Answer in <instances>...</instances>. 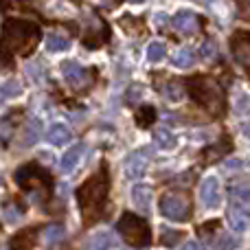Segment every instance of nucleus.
I'll return each mask as SVG.
<instances>
[{
    "instance_id": "nucleus-25",
    "label": "nucleus",
    "mask_w": 250,
    "mask_h": 250,
    "mask_svg": "<svg viewBox=\"0 0 250 250\" xmlns=\"http://www.w3.org/2000/svg\"><path fill=\"white\" fill-rule=\"evenodd\" d=\"M165 44L163 42H151L149 44V48H147V60L149 62H160L165 57Z\"/></svg>"
},
{
    "instance_id": "nucleus-21",
    "label": "nucleus",
    "mask_w": 250,
    "mask_h": 250,
    "mask_svg": "<svg viewBox=\"0 0 250 250\" xmlns=\"http://www.w3.org/2000/svg\"><path fill=\"white\" fill-rule=\"evenodd\" d=\"M20 92H22L20 82H16V79H11V82H4L2 86H0V105H2L7 99H11V97H18Z\"/></svg>"
},
{
    "instance_id": "nucleus-33",
    "label": "nucleus",
    "mask_w": 250,
    "mask_h": 250,
    "mask_svg": "<svg viewBox=\"0 0 250 250\" xmlns=\"http://www.w3.org/2000/svg\"><path fill=\"white\" fill-rule=\"evenodd\" d=\"M73 2H82V0H73Z\"/></svg>"
},
{
    "instance_id": "nucleus-10",
    "label": "nucleus",
    "mask_w": 250,
    "mask_h": 250,
    "mask_svg": "<svg viewBox=\"0 0 250 250\" xmlns=\"http://www.w3.org/2000/svg\"><path fill=\"white\" fill-rule=\"evenodd\" d=\"M200 24L202 22H200V18L193 11H178L176 18H173V26L185 35H193L200 29Z\"/></svg>"
},
{
    "instance_id": "nucleus-16",
    "label": "nucleus",
    "mask_w": 250,
    "mask_h": 250,
    "mask_svg": "<svg viewBox=\"0 0 250 250\" xmlns=\"http://www.w3.org/2000/svg\"><path fill=\"white\" fill-rule=\"evenodd\" d=\"M64 237H66V229L62 224H48L46 229L42 230V239L46 246H55V244H60Z\"/></svg>"
},
{
    "instance_id": "nucleus-32",
    "label": "nucleus",
    "mask_w": 250,
    "mask_h": 250,
    "mask_svg": "<svg viewBox=\"0 0 250 250\" xmlns=\"http://www.w3.org/2000/svg\"><path fill=\"white\" fill-rule=\"evenodd\" d=\"M0 185H2V173H0Z\"/></svg>"
},
{
    "instance_id": "nucleus-12",
    "label": "nucleus",
    "mask_w": 250,
    "mask_h": 250,
    "mask_svg": "<svg viewBox=\"0 0 250 250\" xmlns=\"http://www.w3.org/2000/svg\"><path fill=\"white\" fill-rule=\"evenodd\" d=\"M230 207L250 215V185L246 187H233L230 189Z\"/></svg>"
},
{
    "instance_id": "nucleus-18",
    "label": "nucleus",
    "mask_w": 250,
    "mask_h": 250,
    "mask_svg": "<svg viewBox=\"0 0 250 250\" xmlns=\"http://www.w3.org/2000/svg\"><path fill=\"white\" fill-rule=\"evenodd\" d=\"M35 233H38V230L31 229V230H24V233L16 235V237H13V242H11V248L13 250H29L31 246H33Z\"/></svg>"
},
{
    "instance_id": "nucleus-23",
    "label": "nucleus",
    "mask_w": 250,
    "mask_h": 250,
    "mask_svg": "<svg viewBox=\"0 0 250 250\" xmlns=\"http://www.w3.org/2000/svg\"><path fill=\"white\" fill-rule=\"evenodd\" d=\"M154 138H156V143H158V147H163V149H171V147H176V136H173L169 129H165V127L156 129Z\"/></svg>"
},
{
    "instance_id": "nucleus-15",
    "label": "nucleus",
    "mask_w": 250,
    "mask_h": 250,
    "mask_svg": "<svg viewBox=\"0 0 250 250\" xmlns=\"http://www.w3.org/2000/svg\"><path fill=\"white\" fill-rule=\"evenodd\" d=\"M82 156H83V145H82V143H77V145L70 147V149L62 156V171L70 173L75 167H77L79 160H82Z\"/></svg>"
},
{
    "instance_id": "nucleus-31",
    "label": "nucleus",
    "mask_w": 250,
    "mask_h": 250,
    "mask_svg": "<svg viewBox=\"0 0 250 250\" xmlns=\"http://www.w3.org/2000/svg\"><path fill=\"white\" fill-rule=\"evenodd\" d=\"M129 2H136L138 4V2H143V0H129Z\"/></svg>"
},
{
    "instance_id": "nucleus-22",
    "label": "nucleus",
    "mask_w": 250,
    "mask_h": 250,
    "mask_svg": "<svg viewBox=\"0 0 250 250\" xmlns=\"http://www.w3.org/2000/svg\"><path fill=\"white\" fill-rule=\"evenodd\" d=\"M46 46H48V51H68L70 48V40L68 38H64V35H57V33H51L46 38Z\"/></svg>"
},
{
    "instance_id": "nucleus-7",
    "label": "nucleus",
    "mask_w": 250,
    "mask_h": 250,
    "mask_svg": "<svg viewBox=\"0 0 250 250\" xmlns=\"http://www.w3.org/2000/svg\"><path fill=\"white\" fill-rule=\"evenodd\" d=\"M62 73H64V79L68 82V86L73 88L75 92L88 90V88L92 86V82H95V73L83 68L82 64H77V62H73V60L62 64Z\"/></svg>"
},
{
    "instance_id": "nucleus-24",
    "label": "nucleus",
    "mask_w": 250,
    "mask_h": 250,
    "mask_svg": "<svg viewBox=\"0 0 250 250\" xmlns=\"http://www.w3.org/2000/svg\"><path fill=\"white\" fill-rule=\"evenodd\" d=\"M112 246V242H110V235L108 233H99L95 235V237L90 239V244H88V250H110Z\"/></svg>"
},
{
    "instance_id": "nucleus-28",
    "label": "nucleus",
    "mask_w": 250,
    "mask_h": 250,
    "mask_svg": "<svg viewBox=\"0 0 250 250\" xmlns=\"http://www.w3.org/2000/svg\"><path fill=\"white\" fill-rule=\"evenodd\" d=\"M38 134H40V123L38 121H31V127L26 129V138H24L26 145H33V143L38 141Z\"/></svg>"
},
{
    "instance_id": "nucleus-6",
    "label": "nucleus",
    "mask_w": 250,
    "mask_h": 250,
    "mask_svg": "<svg viewBox=\"0 0 250 250\" xmlns=\"http://www.w3.org/2000/svg\"><path fill=\"white\" fill-rule=\"evenodd\" d=\"M160 213L167 220L173 222H185L191 215V200L182 191H167L160 198Z\"/></svg>"
},
{
    "instance_id": "nucleus-19",
    "label": "nucleus",
    "mask_w": 250,
    "mask_h": 250,
    "mask_svg": "<svg viewBox=\"0 0 250 250\" xmlns=\"http://www.w3.org/2000/svg\"><path fill=\"white\" fill-rule=\"evenodd\" d=\"M171 62H173V66H178V68H189V66L195 64V55L191 48H180V51L171 57Z\"/></svg>"
},
{
    "instance_id": "nucleus-14",
    "label": "nucleus",
    "mask_w": 250,
    "mask_h": 250,
    "mask_svg": "<svg viewBox=\"0 0 250 250\" xmlns=\"http://www.w3.org/2000/svg\"><path fill=\"white\" fill-rule=\"evenodd\" d=\"M226 217H229L230 229L237 230V233H244V230L250 226V215L248 213H244V211H239V208H235V207H229Z\"/></svg>"
},
{
    "instance_id": "nucleus-11",
    "label": "nucleus",
    "mask_w": 250,
    "mask_h": 250,
    "mask_svg": "<svg viewBox=\"0 0 250 250\" xmlns=\"http://www.w3.org/2000/svg\"><path fill=\"white\" fill-rule=\"evenodd\" d=\"M132 202L141 213H149L151 211V187L136 185L132 189Z\"/></svg>"
},
{
    "instance_id": "nucleus-20",
    "label": "nucleus",
    "mask_w": 250,
    "mask_h": 250,
    "mask_svg": "<svg viewBox=\"0 0 250 250\" xmlns=\"http://www.w3.org/2000/svg\"><path fill=\"white\" fill-rule=\"evenodd\" d=\"M154 121H156L154 105H143V108H138V112H136V125L138 127H149Z\"/></svg>"
},
{
    "instance_id": "nucleus-4",
    "label": "nucleus",
    "mask_w": 250,
    "mask_h": 250,
    "mask_svg": "<svg viewBox=\"0 0 250 250\" xmlns=\"http://www.w3.org/2000/svg\"><path fill=\"white\" fill-rule=\"evenodd\" d=\"M16 182L26 191V193L33 195L35 200H46L48 193H51V187H53L51 176L35 163L22 165V167L16 171Z\"/></svg>"
},
{
    "instance_id": "nucleus-13",
    "label": "nucleus",
    "mask_w": 250,
    "mask_h": 250,
    "mask_svg": "<svg viewBox=\"0 0 250 250\" xmlns=\"http://www.w3.org/2000/svg\"><path fill=\"white\" fill-rule=\"evenodd\" d=\"M70 136H73V134H70V129L66 127L64 123H55V125H51V129H48L46 132V141L51 143V145H66V143L70 141Z\"/></svg>"
},
{
    "instance_id": "nucleus-29",
    "label": "nucleus",
    "mask_w": 250,
    "mask_h": 250,
    "mask_svg": "<svg viewBox=\"0 0 250 250\" xmlns=\"http://www.w3.org/2000/svg\"><path fill=\"white\" fill-rule=\"evenodd\" d=\"M182 250H204V248H202V244H198V242H187L185 246H182Z\"/></svg>"
},
{
    "instance_id": "nucleus-27",
    "label": "nucleus",
    "mask_w": 250,
    "mask_h": 250,
    "mask_svg": "<svg viewBox=\"0 0 250 250\" xmlns=\"http://www.w3.org/2000/svg\"><path fill=\"white\" fill-rule=\"evenodd\" d=\"M180 239H182V233H180V230H165V233H163V239H160V242H163V246H176Z\"/></svg>"
},
{
    "instance_id": "nucleus-8",
    "label": "nucleus",
    "mask_w": 250,
    "mask_h": 250,
    "mask_svg": "<svg viewBox=\"0 0 250 250\" xmlns=\"http://www.w3.org/2000/svg\"><path fill=\"white\" fill-rule=\"evenodd\" d=\"M149 167V154L147 149H138V151H132V154L125 158L123 163V169H125V176L129 180H136V178H143Z\"/></svg>"
},
{
    "instance_id": "nucleus-26",
    "label": "nucleus",
    "mask_w": 250,
    "mask_h": 250,
    "mask_svg": "<svg viewBox=\"0 0 250 250\" xmlns=\"http://www.w3.org/2000/svg\"><path fill=\"white\" fill-rule=\"evenodd\" d=\"M11 134H13L11 119H0V143H9Z\"/></svg>"
},
{
    "instance_id": "nucleus-1",
    "label": "nucleus",
    "mask_w": 250,
    "mask_h": 250,
    "mask_svg": "<svg viewBox=\"0 0 250 250\" xmlns=\"http://www.w3.org/2000/svg\"><path fill=\"white\" fill-rule=\"evenodd\" d=\"M108 189H110V182H108V171L105 169H99L97 173H92L77 189L79 211H82L86 224H92L95 220H99L105 198H108Z\"/></svg>"
},
{
    "instance_id": "nucleus-3",
    "label": "nucleus",
    "mask_w": 250,
    "mask_h": 250,
    "mask_svg": "<svg viewBox=\"0 0 250 250\" xmlns=\"http://www.w3.org/2000/svg\"><path fill=\"white\" fill-rule=\"evenodd\" d=\"M187 92L211 117H224V110H226L224 90H222V86L215 79L204 77V75H195V77H191L187 82Z\"/></svg>"
},
{
    "instance_id": "nucleus-17",
    "label": "nucleus",
    "mask_w": 250,
    "mask_h": 250,
    "mask_svg": "<svg viewBox=\"0 0 250 250\" xmlns=\"http://www.w3.org/2000/svg\"><path fill=\"white\" fill-rule=\"evenodd\" d=\"M163 95L167 101H182V97H185V86H182L180 79H169L167 83L163 86Z\"/></svg>"
},
{
    "instance_id": "nucleus-5",
    "label": "nucleus",
    "mask_w": 250,
    "mask_h": 250,
    "mask_svg": "<svg viewBox=\"0 0 250 250\" xmlns=\"http://www.w3.org/2000/svg\"><path fill=\"white\" fill-rule=\"evenodd\" d=\"M117 229H119V233H121V237L134 248H145L151 244L149 224H147L143 217L134 215V213H123Z\"/></svg>"
},
{
    "instance_id": "nucleus-30",
    "label": "nucleus",
    "mask_w": 250,
    "mask_h": 250,
    "mask_svg": "<svg viewBox=\"0 0 250 250\" xmlns=\"http://www.w3.org/2000/svg\"><path fill=\"white\" fill-rule=\"evenodd\" d=\"M213 53H215V46H213V42H208V44H207V48L202 46V57H211Z\"/></svg>"
},
{
    "instance_id": "nucleus-9",
    "label": "nucleus",
    "mask_w": 250,
    "mask_h": 250,
    "mask_svg": "<svg viewBox=\"0 0 250 250\" xmlns=\"http://www.w3.org/2000/svg\"><path fill=\"white\" fill-rule=\"evenodd\" d=\"M200 200H202V204L207 208H215L220 204V182H217V178L211 176L202 182V187H200Z\"/></svg>"
},
{
    "instance_id": "nucleus-2",
    "label": "nucleus",
    "mask_w": 250,
    "mask_h": 250,
    "mask_svg": "<svg viewBox=\"0 0 250 250\" xmlns=\"http://www.w3.org/2000/svg\"><path fill=\"white\" fill-rule=\"evenodd\" d=\"M42 31L38 24L20 18H9L2 24V44L7 51L20 53V55H31L38 46Z\"/></svg>"
}]
</instances>
